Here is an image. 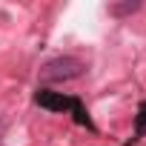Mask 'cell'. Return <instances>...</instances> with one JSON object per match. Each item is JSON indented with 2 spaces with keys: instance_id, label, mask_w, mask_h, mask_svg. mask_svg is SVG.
<instances>
[{
  "instance_id": "1",
  "label": "cell",
  "mask_w": 146,
  "mask_h": 146,
  "mask_svg": "<svg viewBox=\"0 0 146 146\" xmlns=\"http://www.w3.org/2000/svg\"><path fill=\"white\" fill-rule=\"evenodd\" d=\"M35 103L40 109H49V112H66V115L75 117L78 126H86L89 132H98V126L92 123V117L86 112V106L75 95H63V92H52V89H37L35 92Z\"/></svg>"
},
{
  "instance_id": "4",
  "label": "cell",
  "mask_w": 146,
  "mask_h": 146,
  "mask_svg": "<svg viewBox=\"0 0 146 146\" xmlns=\"http://www.w3.org/2000/svg\"><path fill=\"white\" fill-rule=\"evenodd\" d=\"M137 3H129V6H112V15H123V12H135Z\"/></svg>"
},
{
  "instance_id": "2",
  "label": "cell",
  "mask_w": 146,
  "mask_h": 146,
  "mask_svg": "<svg viewBox=\"0 0 146 146\" xmlns=\"http://www.w3.org/2000/svg\"><path fill=\"white\" fill-rule=\"evenodd\" d=\"M83 69H86V66H83L78 57H54V60H49V63L40 69V80H46V83L75 80V78L83 75Z\"/></svg>"
},
{
  "instance_id": "3",
  "label": "cell",
  "mask_w": 146,
  "mask_h": 146,
  "mask_svg": "<svg viewBox=\"0 0 146 146\" xmlns=\"http://www.w3.org/2000/svg\"><path fill=\"white\" fill-rule=\"evenodd\" d=\"M146 135V100L137 106V115H135V135H132V140H129V146L132 143H137L140 137Z\"/></svg>"
}]
</instances>
